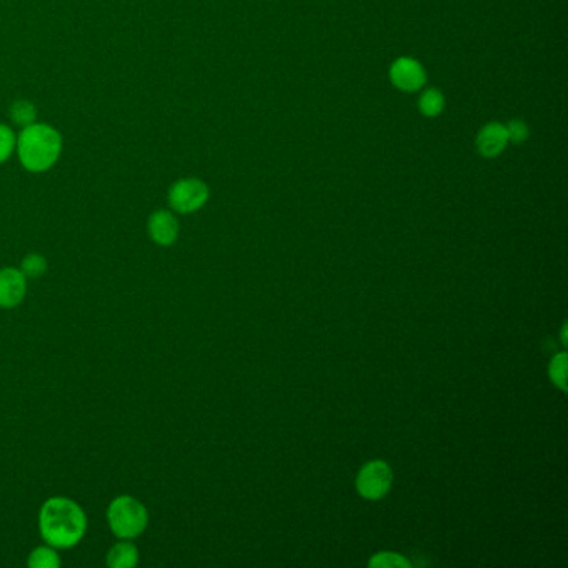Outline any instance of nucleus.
I'll return each mask as SVG.
<instances>
[{
    "instance_id": "f03ea898",
    "label": "nucleus",
    "mask_w": 568,
    "mask_h": 568,
    "mask_svg": "<svg viewBox=\"0 0 568 568\" xmlns=\"http://www.w3.org/2000/svg\"><path fill=\"white\" fill-rule=\"evenodd\" d=\"M62 152V137L47 123H30L17 139V154L25 169L30 172L49 170Z\"/></svg>"
},
{
    "instance_id": "dca6fc26",
    "label": "nucleus",
    "mask_w": 568,
    "mask_h": 568,
    "mask_svg": "<svg viewBox=\"0 0 568 568\" xmlns=\"http://www.w3.org/2000/svg\"><path fill=\"white\" fill-rule=\"evenodd\" d=\"M369 565L374 568H409L411 567V562L407 558L399 555V554L382 552V554H377V555L372 556Z\"/></svg>"
},
{
    "instance_id": "423d86ee",
    "label": "nucleus",
    "mask_w": 568,
    "mask_h": 568,
    "mask_svg": "<svg viewBox=\"0 0 568 568\" xmlns=\"http://www.w3.org/2000/svg\"><path fill=\"white\" fill-rule=\"evenodd\" d=\"M390 81L402 92H417L427 82V73L420 62L399 57L390 67Z\"/></svg>"
},
{
    "instance_id": "9b49d317",
    "label": "nucleus",
    "mask_w": 568,
    "mask_h": 568,
    "mask_svg": "<svg viewBox=\"0 0 568 568\" xmlns=\"http://www.w3.org/2000/svg\"><path fill=\"white\" fill-rule=\"evenodd\" d=\"M27 565L30 568H59L62 565V560L57 554V548L47 544L44 547H37L29 556Z\"/></svg>"
},
{
    "instance_id": "39448f33",
    "label": "nucleus",
    "mask_w": 568,
    "mask_h": 568,
    "mask_svg": "<svg viewBox=\"0 0 568 568\" xmlns=\"http://www.w3.org/2000/svg\"><path fill=\"white\" fill-rule=\"evenodd\" d=\"M392 485V471L386 462L374 460L362 467L357 475V490L363 498L378 500L386 496Z\"/></svg>"
},
{
    "instance_id": "f8f14e48",
    "label": "nucleus",
    "mask_w": 568,
    "mask_h": 568,
    "mask_svg": "<svg viewBox=\"0 0 568 568\" xmlns=\"http://www.w3.org/2000/svg\"><path fill=\"white\" fill-rule=\"evenodd\" d=\"M445 109V97L438 89L425 90L419 98V110L425 117H437Z\"/></svg>"
},
{
    "instance_id": "0eeeda50",
    "label": "nucleus",
    "mask_w": 568,
    "mask_h": 568,
    "mask_svg": "<svg viewBox=\"0 0 568 568\" xmlns=\"http://www.w3.org/2000/svg\"><path fill=\"white\" fill-rule=\"evenodd\" d=\"M27 293V277L21 268L5 267L0 270V307L13 309L24 301Z\"/></svg>"
},
{
    "instance_id": "6e6552de",
    "label": "nucleus",
    "mask_w": 568,
    "mask_h": 568,
    "mask_svg": "<svg viewBox=\"0 0 568 568\" xmlns=\"http://www.w3.org/2000/svg\"><path fill=\"white\" fill-rule=\"evenodd\" d=\"M475 146L482 157H498L508 146L505 125H502L500 122H488L480 129V132L477 133Z\"/></svg>"
},
{
    "instance_id": "f3484780",
    "label": "nucleus",
    "mask_w": 568,
    "mask_h": 568,
    "mask_svg": "<svg viewBox=\"0 0 568 568\" xmlns=\"http://www.w3.org/2000/svg\"><path fill=\"white\" fill-rule=\"evenodd\" d=\"M505 129H507L508 144L520 146V144H523V142L529 139V135H530L529 125H527L525 122L520 121V119L508 122L507 125H505Z\"/></svg>"
},
{
    "instance_id": "9d476101",
    "label": "nucleus",
    "mask_w": 568,
    "mask_h": 568,
    "mask_svg": "<svg viewBox=\"0 0 568 568\" xmlns=\"http://www.w3.org/2000/svg\"><path fill=\"white\" fill-rule=\"evenodd\" d=\"M106 564L110 568H132L139 564V548L131 542H119L107 552Z\"/></svg>"
},
{
    "instance_id": "2eb2a0df",
    "label": "nucleus",
    "mask_w": 568,
    "mask_h": 568,
    "mask_svg": "<svg viewBox=\"0 0 568 568\" xmlns=\"http://www.w3.org/2000/svg\"><path fill=\"white\" fill-rule=\"evenodd\" d=\"M46 270H47V260H46L44 255L30 254L24 257L21 272L24 274L25 277H42L46 274Z\"/></svg>"
},
{
    "instance_id": "7ed1b4c3",
    "label": "nucleus",
    "mask_w": 568,
    "mask_h": 568,
    "mask_svg": "<svg viewBox=\"0 0 568 568\" xmlns=\"http://www.w3.org/2000/svg\"><path fill=\"white\" fill-rule=\"evenodd\" d=\"M110 530L121 540H131L144 533L148 523V512L142 502L131 496L114 498L107 508Z\"/></svg>"
},
{
    "instance_id": "20e7f679",
    "label": "nucleus",
    "mask_w": 568,
    "mask_h": 568,
    "mask_svg": "<svg viewBox=\"0 0 568 568\" xmlns=\"http://www.w3.org/2000/svg\"><path fill=\"white\" fill-rule=\"evenodd\" d=\"M208 187L200 179H181L169 191V204L179 214H192L206 206L208 200Z\"/></svg>"
},
{
    "instance_id": "1a4fd4ad",
    "label": "nucleus",
    "mask_w": 568,
    "mask_h": 568,
    "mask_svg": "<svg viewBox=\"0 0 568 568\" xmlns=\"http://www.w3.org/2000/svg\"><path fill=\"white\" fill-rule=\"evenodd\" d=\"M148 235L158 245H172L179 235V220L169 210H157L148 218Z\"/></svg>"
},
{
    "instance_id": "a211bd4d",
    "label": "nucleus",
    "mask_w": 568,
    "mask_h": 568,
    "mask_svg": "<svg viewBox=\"0 0 568 568\" xmlns=\"http://www.w3.org/2000/svg\"><path fill=\"white\" fill-rule=\"evenodd\" d=\"M13 148H15V135L13 129L0 123V164L13 156Z\"/></svg>"
},
{
    "instance_id": "4468645a",
    "label": "nucleus",
    "mask_w": 568,
    "mask_h": 568,
    "mask_svg": "<svg viewBox=\"0 0 568 568\" xmlns=\"http://www.w3.org/2000/svg\"><path fill=\"white\" fill-rule=\"evenodd\" d=\"M548 374L556 387L567 390V353H558L552 359Z\"/></svg>"
},
{
    "instance_id": "f257e3e1",
    "label": "nucleus",
    "mask_w": 568,
    "mask_h": 568,
    "mask_svg": "<svg viewBox=\"0 0 568 568\" xmlns=\"http://www.w3.org/2000/svg\"><path fill=\"white\" fill-rule=\"evenodd\" d=\"M42 538L55 548H71L84 538L87 517L82 507L67 496H52L38 513Z\"/></svg>"
},
{
    "instance_id": "ddd939ff",
    "label": "nucleus",
    "mask_w": 568,
    "mask_h": 568,
    "mask_svg": "<svg viewBox=\"0 0 568 568\" xmlns=\"http://www.w3.org/2000/svg\"><path fill=\"white\" fill-rule=\"evenodd\" d=\"M11 119H13L17 125H22L27 127L30 123H34L37 119L36 106L29 100H19L15 102L13 107H11Z\"/></svg>"
}]
</instances>
